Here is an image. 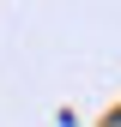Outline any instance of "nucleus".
Returning <instances> with one entry per match:
<instances>
[{"instance_id": "f257e3e1", "label": "nucleus", "mask_w": 121, "mask_h": 127, "mask_svg": "<svg viewBox=\"0 0 121 127\" xmlns=\"http://www.w3.org/2000/svg\"><path fill=\"white\" fill-rule=\"evenodd\" d=\"M109 127H121V115H109Z\"/></svg>"}]
</instances>
